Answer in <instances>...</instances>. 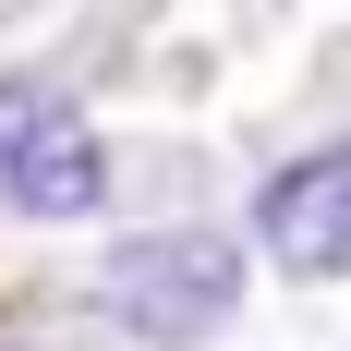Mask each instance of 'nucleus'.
Returning a JSON list of instances; mask_svg holds the SVG:
<instances>
[{
	"instance_id": "nucleus-1",
	"label": "nucleus",
	"mask_w": 351,
	"mask_h": 351,
	"mask_svg": "<svg viewBox=\"0 0 351 351\" xmlns=\"http://www.w3.org/2000/svg\"><path fill=\"white\" fill-rule=\"evenodd\" d=\"M0 206L12 218H97L109 145L61 73H0Z\"/></svg>"
},
{
	"instance_id": "nucleus-2",
	"label": "nucleus",
	"mask_w": 351,
	"mask_h": 351,
	"mask_svg": "<svg viewBox=\"0 0 351 351\" xmlns=\"http://www.w3.org/2000/svg\"><path fill=\"white\" fill-rule=\"evenodd\" d=\"M97 303L134 339L182 351V339H206V327L243 315V243L230 230H134V243L97 267Z\"/></svg>"
},
{
	"instance_id": "nucleus-3",
	"label": "nucleus",
	"mask_w": 351,
	"mask_h": 351,
	"mask_svg": "<svg viewBox=\"0 0 351 351\" xmlns=\"http://www.w3.org/2000/svg\"><path fill=\"white\" fill-rule=\"evenodd\" d=\"M254 243L279 279H351V145L291 158L267 194H254Z\"/></svg>"
},
{
	"instance_id": "nucleus-4",
	"label": "nucleus",
	"mask_w": 351,
	"mask_h": 351,
	"mask_svg": "<svg viewBox=\"0 0 351 351\" xmlns=\"http://www.w3.org/2000/svg\"><path fill=\"white\" fill-rule=\"evenodd\" d=\"M0 351H158V339H134V327H121V315L97 303V315H49V327H12Z\"/></svg>"
}]
</instances>
